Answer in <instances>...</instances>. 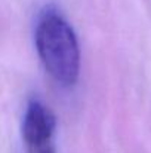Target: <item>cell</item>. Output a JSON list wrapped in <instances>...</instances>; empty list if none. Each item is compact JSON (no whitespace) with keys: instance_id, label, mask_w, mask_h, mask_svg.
<instances>
[{"instance_id":"6da1fadb","label":"cell","mask_w":151,"mask_h":153,"mask_svg":"<svg viewBox=\"0 0 151 153\" xmlns=\"http://www.w3.org/2000/svg\"><path fill=\"white\" fill-rule=\"evenodd\" d=\"M34 42L52 79L62 86L74 85L80 71V49L67 19L55 9H45L37 19Z\"/></svg>"},{"instance_id":"7a4b0ae2","label":"cell","mask_w":151,"mask_h":153,"mask_svg":"<svg viewBox=\"0 0 151 153\" xmlns=\"http://www.w3.org/2000/svg\"><path fill=\"white\" fill-rule=\"evenodd\" d=\"M55 129L56 117L53 111L40 100L28 102L21 134L28 153H55Z\"/></svg>"}]
</instances>
